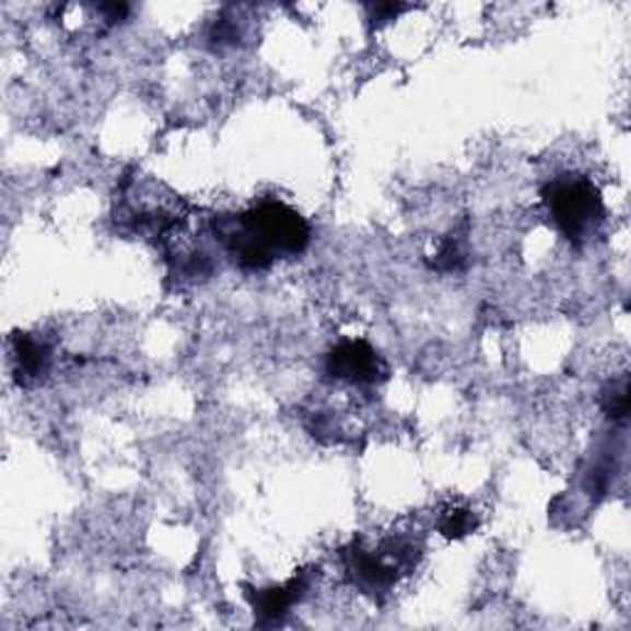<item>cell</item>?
<instances>
[{"label": "cell", "mask_w": 631, "mask_h": 631, "mask_svg": "<svg viewBox=\"0 0 631 631\" xmlns=\"http://www.w3.org/2000/svg\"><path fill=\"white\" fill-rule=\"evenodd\" d=\"M212 227L232 261L245 271H265L277 259L304 255L311 242L308 222L281 200H261L239 215H220Z\"/></svg>", "instance_id": "6da1fadb"}, {"label": "cell", "mask_w": 631, "mask_h": 631, "mask_svg": "<svg viewBox=\"0 0 631 631\" xmlns=\"http://www.w3.org/2000/svg\"><path fill=\"white\" fill-rule=\"evenodd\" d=\"M540 196L562 237L570 239L572 245H585L605 222V200L587 176L565 173V176L552 178Z\"/></svg>", "instance_id": "7a4b0ae2"}, {"label": "cell", "mask_w": 631, "mask_h": 631, "mask_svg": "<svg viewBox=\"0 0 631 631\" xmlns=\"http://www.w3.org/2000/svg\"><path fill=\"white\" fill-rule=\"evenodd\" d=\"M326 373L351 385H375L387 377V365L365 341H343L326 355Z\"/></svg>", "instance_id": "3957f363"}, {"label": "cell", "mask_w": 631, "mask_h": 631, "mask_svg": "<svg viewBox=\"0 0 631 631\" xmlns=\"http://www.w3.org/2000/svg\"><path fill=\"white\" fill-rule=\"evenodd\" d=\"M343 562L353 585L371 597L385 595L387 589H393L397 577H400V570L405 568L402 562L387 560L385 550H367L361 542L346 548Z\"/></svg>", "instance_id": "277c9868"}, {"label": "cell", "mask_w": 631, "mask_h": 631, "mask_svg": "<svg viewBox=\"0 0 631 631\" xmlns=\"http://www.w3.org/2000/svg\"><path fill=\"white\" fill-rule=\"evenodd\" d=\"M311 587V580L306 575H299L287 585L279 587H265V589H252L249 601L255 609V617L259 624H274L281 617L287 615L289 607L306 595Z\"/></svg>", "instance_id": "5b68a950"}, {"label": "cell", "mask_w": 631, "mask_h": 631, "mask_svg": "<svg viewBox=\"0 0 631 631\" xmlns=\"http://www.w3.org/2000/svg\"><path fill=\"white\" fill-rule=\"evenodd\" d=\"M13 358L17 365V381L23 385L43 381L50 371V348L31 334L13 336Z\"/></svg>", "instance_id": "8992f818"}, {"label": "cell", "mask_w": 631, "mask_h": 631, "mask_svg": "<svg viewBox=\"0 0 631 631\" xmlns=\"http://www.w3.org/2000/svg\"><path fill=\"white\" fill-rule=\"evenodd\" d=\"M601 410L607 412L609 420H624L629 414V377L619 375L601 390Z\"/></svg>", "instance_id": "52a82bcc"}, {"label": "cell", "mask_w": 631, "mask_h": 631, "mask_svg": "<svg viewBox=\"0 0 631 631\" xmlns=\"http://www.w3.org/2000/svg\"><path fill=\"white\" fill-rule=\"evenodd\" d=\"M477 528V516L469 509H449L440 521V533L444 538H464Z\"/></svg>", "instance_id": "ba28073f"}, {"label": "cell", "mask_w": 631, "mask_h": 631, "mask_svg": "<svg viewBox=\"0 0 631 631\" xmlns=\"http://www.w3.org/2000/svg\"><path fill=\"white\" fill-rule=\"evenodd\" d=\"M461 265H464V249L459 245V239H456V237L444 239L440 252H436V257L432 261V269H436V271H456V269H461Z\"/></svg>", "instance_id": "9c48e42d"}, {"label": "cell", "mask_w": 631, "mask_h": 631, "mask_svg": "<svg viewBox=\"0 0 631 631\" xmlns=\"http://www.w3.org/2000/svg\"><path fill=\"white\" fill-rule=\"evenodd\" d=\"M367 11H371L373 21L377 23H385V21H393V17L405 11V5H397V3H375V5H367Z\"/></svg>", "instance_id": "30bf717a"}, {"label": "cell", "mask_w": 631, "mask_h": 631, "mask_svg": "<svg viewBox=\"0 0 631 631\" xmlns=\"http://www.w3.org/2000/svg\"><path fill=\"white\" fill-rule=\"evenodd\" d=\"M129 3H102L100 5V13L106 17L109 23H116V21H124L126 15H129Z\"/></svg>", "instance_id": "8fae6325"}]
</instances>
